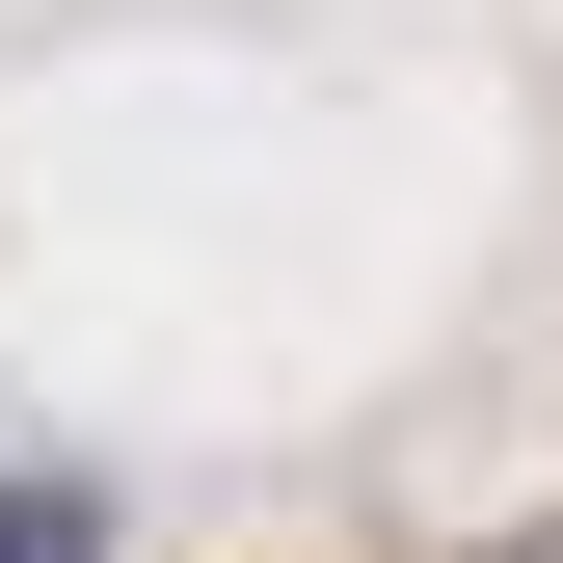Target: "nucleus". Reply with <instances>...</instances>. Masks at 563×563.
Masks as SVG:
<instances>
[{"instance_id":"1","label":"nucleus","mask_w":563,"mask_h":563,"mask_svg":"<svg viewBox=\"0 0 563 563\" xmlns=\"http://www.w3.org/2000/svg\"><path fill=\"white\" fill-rule=\"evenodd\" d=\"M0 563H108V483H54V456H0Z\"/></svg>"},{"instance_id":"2","label":"nucleus","mask_w":563,"mask_h":563,"mask_svg":"<svg viewBox=\"0 0 563 563\" xmlns=\"http://www.w3.org/2000/svg\"><path fill=\"white\" fill-rule=\"evenodd\" d=\"M510 563H563V537H510Z\"/></svg>"}]
</instances>
